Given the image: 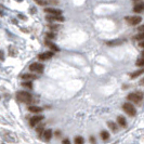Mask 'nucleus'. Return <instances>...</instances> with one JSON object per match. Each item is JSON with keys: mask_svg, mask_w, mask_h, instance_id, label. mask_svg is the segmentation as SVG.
I'll return each instance as SVG.
<instances>
[{"mask_svg": "<svg viewBox=\"0 0 144 144\" xmlns=\"http://www.w3.org/2000/svg\"><path fill=\"white\" fill-rule=\"evenodd\" d=\"M128 100L133 103H140V102L143 100V93L142 92H133V93H130L128 95Z\"/></svg>", "mask_w": 144, "mask_h": 144, "instance_id": "1", "label": "nucleus"}, {"mask_svg": "<svg viewBox=\"0 0 144 144\" xmlns=\"http://www.w3.org/2000/svg\"><path fill=\"white\" fill-rule=\"evenodd\" d=\"M17 100L20 102H23V103H29L31 100V95L28 93V92H25V91H21L19 92L16 95Z\"/></svg>", "mask_w": 144, "mask_h": 144, "instance_id": "2", "label": "nucleus"}, {"mask_svg": "<svg viewBox=\"0 0 144 144\" xmlns=\"http://www.w3.org/2000/svg\"><path fill=\"white\" fill-rule=\"evenodd\" d=\"M122 108H124L125 112L130 116H134L136 113V108H134V106H133L131 103H125V104L122 105Z\"/></svg>", "mask_w": 144, "mask_h": 144, "instance_id": "3", "label": "nucleus"}, {"mask_svg": "<svg viewBox=\"0 0 144 144\" xmlns=\"http://www.w3.org/2000/svg\"><path fill=\"white\" fill-rule=\"evenodd\" d=\"M127 22L129 23L130 25H138V24H140L142 22V17L138 16V15H136V16H129L127 17Z\"/></svg>", "mask_w": 144, "mask_h": 144, "instance_id": "4", "label": "nucleus"}, {"mask_svg": "<svg viewBox=\"0 0 144 144\" xmlns=\"http://www.w3.org/2000/svg\"><path fill=\"white\" fill-rule=\"evenodd\" d=\"M29 69L30 72H37V73H42L43 71V65L39 64V63H33L29 66Z\"/></svg>", "mask_w": 144, "mask_h": 144, "instance_id": "5", "label": "nucleus"}, {"mask_svg": "<svg viewBox=\"0 0 144 144\" xmlns=\"http://www.w3.org/2000/svg\"><path fill=\"white\" fill-rule=\"evenodd\" d=\"M42 119H43V116H41V115H36V116H34L33 118H30V120H29V124H30L31 127H35V126L39 124V122L41 121Z\"/></svg>", "mask_w": 144, "mask_h": 144, "instance_id": "6", "label": "nucleus"}, {"mask_svg": "<svg viewBox=\"0 0 144 144\" xmlns=\"http://www.w3.org/2000/svg\"><path fill=\"white\" fill-rule=\"evenodd\" d=\"M52 57H53V52L49 51V52H45V53L39 54V55H38V59H39L40 61H47V60L51 59Z\"/></svg>", "mask_w": 144, "mask_h": 144, "instance_id": "7", "label": "nucleus"}, {"mask_svg": "<svg viewBox=\"0 0 144 144\" xmlns=\"http://www.w3.org/2000/svg\"><path fill=\"white\" fill-rule=\"evenodd\" d=\"M45 12L50 13L51 15H61L62 14V11H61V10H59V9H54V8H45Z\"/></svg>", "mask_w": 144, "mask_h": 144, "instance_id": "8", "label": "nucleus"}, {"mask_svg": "<svg viewBox=\"0 0 144 144\" xmlns=\"http://www.w3.org/2000/svg\"><path fill=\"white\" fill-rule=\"evenodd\" d=\"M42 138L45 141H50L51 138H52V131H51L50 129L45 130L42 132Z\"/></svg>", "mask_w": 144, "mask_h": 144, "instance_id": "9", "label": "nucleus"}, {"mask_svg": "<svg viewBox=\"0 0 144 144\" xmlns=\"http://www.w3.org/2000/svg\"><path fill=\"white\" fill-rule=\"evenodd\" d=\"M47 20L48 21H59V22H63L64 21V17L62 15H50V16H47Z\"/></svg>", "mask_w": 144, "mask_h": 144, "instance_id": "10", "label": "nucleus"}, {"mask_svg": "<svg viewBox=\"0 0 144 144\" xmlns=\"http://www.w3.org/2000/svg\"><path fill=\"white\" fill-rule=\"evenodd\" d=\"M28 110L31 112V113H35V114H38L40 112H42V108L40 107V106H36V105H31L28 107Z\"/></svg>", "mask_w": 144, "mask_h": 144, "instance_id": "11", "label": "nucleus"}, {"mask_svg": "<svg viewBox=\"0 0 144 144\" xmlns=\"http://www.w3.org/2000/svg\"><path fill=\"white\" fill-rule=\"evenodd\" d=\"M125 40L124 39H117V40H110V41H107V45H110V47H113V45H121L124 42Z\"/></svg>", "mask_w": 144, "mask_h": 144, "instance_id": "12", "label": "nucleus"}, {"mask_svg": "<svg viewBox=\"0 0 144 144\" xmlns=\"http://www.w3.org/2000/svg\"><path fill=\"white\" fill-rule=\"evenodd\" d=\"M22 78L24 80H26V81H29V80H31V79H36V76H35V75H31V74H24L22 76Z\"/></svg>", "mask_w": 144, "mask_h": 144, "instance_id": "13", "label": "nucleus"}, {"mask_svg": "<svg viewBox=\"0 0 144 144\" xmlns=\"http://www.w3.org/2000/svg\"><path fill=\"white\" fill-rule=\"evenodd\" d=\"M45 45H49V47H50V48H51V50H52V51H55V52H59V51H60L59 47H57V45H54V43L50 42V41H48V40L45 41Z\"/></svg>", "mask_w": 144, "mask_h": 144, "instance_id": "14", "label": "nucleus"}, {"mask_svg": "<svg viewBox=\"0 0 144 144\" xmlns=\"http://www.w3.org/2000/svg\"><path fill=\"white\" fill-rule=\"evenodd\" d=\"M143 10H144V2L143 3H139V4H136V6L133 8V11L136 12V13L143 11Z\"/></svg>", "mask_w": 144, "mask_h": 144, "instance_id": "15", "label": "nucleus"}, {"mask_svg": "<svg viewBox=\"0 0 144 144\" xmlns=\"http://www.w3.org/2000/svg\"><path fill=\"white\" fill-rule=\"evenodd\" d=\"M117 122H118L121 127H126V126H127V124H126V119H125L122 116H118V117H117Z\"/></svg>", "mask_w": 144, "mask_h": 144, "instance_id": "16", "label": "nucleus"}, {"mask_svg": "<svg viewBox=\"0 0 144 144\" xmlns=\"http://www.w3.org/2000/svg\"><path fill=\"white\" fill-rule=\"evenodd\" d=\"M107 126L110 128V129H112V131H113V132H116V131H117V125H116L115 122L108 121L107 122Z\"/></svg>", "mask_w": 144, "mask_h": 144, "instance_id": "17", "label": "nucleus"}, {"mask_svg": "<svg viewBox=\"0 0 144 144\" xmlns=\"http://www.w3.org/2000/svg\"><path fill=\"white\" fill-rule=\"evenodd\" d=\"M144 73V68H141V69H139V71H136V72H134V73L131 75V78H136V77H138V76H140V75H142V74Z\"/></svg>", "mask_w": 144, "mask_h": 144, "instance_id": "18", "label": "nucleus"}, {"mask_svg": "<svg viewBox=\"0 0 144 144\" xmlns=\"http://www.w3.org/2000/svg\"><path fill=\"white\" fill-rule=\"evenodd\" d=\"M101 138L103 139L104 141L108 140V138H110V134H108L107 131H102V132H101Z\"/></svg>", "mask_w": 144, "mask_h": 144, "instance_id": "19", "label": "nucleus"}, {"mask_svg": "<svg viewBox=\"0 0 144 144\" xmlns=\"http://www.w3.org/2000/svg\"><path fill=\"white\" fill-rule=\"evenodd\" d=\"M134 39L138 40V41H143L144 40V31L143 33H140V34L136 35V36H134Z\"/></svg>", "mask_w": 144, "mask_h": 144, "instance_id": "20", "label": "nucleus"}, {"mask_svg": "<svg viewBox=\"0 0 144 144\" xmlns=\"http://www.w3.org/2000/svg\"><path fill=\"white\" fill-rule=\"evenodd\" d=\"M136 66H140V67H143L144 66V57H141V59H139L136 61Z\"/></svg>", "mask_w": 144, "mask_h": 144, "instance_id": "21", "label": "nucleus"}, {"mask_svg": "<svg viewBox=\"0 0 144 144\" xmlns=\"http://www.w3.org/2000/svg\"><path fill=\"white\" fill-rule=\"evenodd\" d=\"M75 144H83V139L81 136H76L75 138Z\"/></svg>", "mask_w": 144, "mask_h": 144, "instance_id": "22", "label": "nucleus"}, {"mask_svg": "<svg viewBox=\"0 0 144 144\" xmlns=\"http://www.w3.org/2000/svg\"><path fill=\"white\" fill-rule=\"evenodd\" d=\"M22 86H23V87H25V88H29V89H30V88L33 87V85H31V82H30V81H25V82H23Z\"/></svg>", "mask_w": 144, "mask_h": 144, "instance_id": "23", "label": "nucleus"}, {"mask_svg": "<svg viewBox=\"0 0 144 144\" xmlns=\"http://www.w3.org/2000/svg\"><path fill=\"white\" fill-rule=\"evenodd\" d=\"M47 37L50 38V39H54V38H55V35H54L53 33H47Z\"/></svg>", "mask_w": 144, "mask_h": 144, "instance_id": "24", "label": "nucleus"}, {"mask_svg": "<svg viewBox=\"0 0 144 144\" xmlns=\"http://www.w3.org/2000/svg\"><path fill=\"white\" fill-rule=\"evenodd\" d=\"M139 31H141V33H143V31H144V24H143V25H141V26H139Z\"/></svg>", "mask_w": 144, "mask_h": 144, "instance_id": "25", "label": "nucleus"}, {"mask_svg": "<svg viewBox=\"0 0 144 144\" xmlns=\"http://www.w3.org/2000/svg\"><path fill=\"white\" fill-rule=\"evenodd\" d=\"M62 144H71V142H69V140H68V139H65V140H63Z\"/></svg>", "mask_w": 144, "mask_h": 144, "instance_id": "26", "label": "nucleus"}, {"mask_svg": "<svg viewBox=\"0 0 144 144\" xmlns=\"http://www.w3.org/2000/svg\"><path fill=\"white\" fill-rule=\"evenodd\" d=\"M3 59H4V54H3L2 51H0V61H2Z\"/></svg>", "mask_w": 144, "mask_h": 144, "instance_id": "27", "label": "nucleus"}, {"mask_svg": "<svg viewBox=\"0 0 144 144\" xmlns=\"http://www.w3.org/2000/svg\"><path fill=\"white\" fill-rule=\"evenodd\" d=\"M48 2H50V3H54V4H57V3L59 2V1H57V0H49Z\"/></svg>", "mask_w": 144, "mask_h": 144, "instance_id": "28", "label": "nucleus"}, {"mask_svg": "<svg viewBox=\"0 0 144 144\" xmlns=\"http://www.w3.org/2000/svg\"><path fill=\"white\" fill-rule=\"evenodd\" d=\"M50 28H52V29H57L59 27L57 26H53V25H50Z\"/></svg>", "mask_w": 144, "mask_h": 144, "instance_id": "29", "label": "nucleus"}, {"mask_svg": "<svg viewBox=\"0 0 144 144\" xmlns=\"http://www.w3.org/2000/svg\"><path fill=\"white\" fill-rule=\"evenodd\" d=\"M140 47H142V48H144V40H143V41H141V42H140Z\"/></svg>", "mask_w": 144, "mask_h": 144, "instance_id": "30", "label": "nucleus"}, {"mask_svg": "<svg viewBox=\"0 0 144 144\" xmlns=\"http://www.w3.org/2000/svg\"><path fill=\"white\" fill-rule=\"evenodd\" d=\"M140 83H141V85H142V86H144V78H143V79H142V80H141V81H140Z\"/></svg>", "mask_w": 144, "mask_h": 144, "instance_id": "31", "label": "nucleus"}, {"mask_svg": "<svg viewBox=\"0 0 144 144\" xmlns=\"http://www.w3.org/2000/svg\"><path fill=\"white\" fill-rule=\"evenodd\" d=\"M143 55H144V51H143Z\"/></svg>", "mask_w": 144, "mask_h": 144, "instance_id": "32", "label": "nucleus"}, {"mask_svg": "<svg viewBox=\"0 0 144 144\" xmlns=\"http://www.w3.org/2000/svg\"><path fill=\"white\" fill-rule=\"evenodd\" d=\"M0 99H1V98H0Z\"/></svg>", "mask_w": 144, "mask_h": 144, "instance_id": "33", "label": "nucleus"}]
</instances>
